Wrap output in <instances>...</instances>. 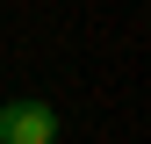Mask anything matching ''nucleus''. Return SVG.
<instances>
[{
    "label": "nucleus",
    "mask_w": 151,
    "mask_h": 144,
    "mask_svg": "<svg viewBox=\"0 0 151 144\" xmlns=\"http://www.w3.org/2000/svg\"><path fill=\"white\" fill-rule=\"evenodd\" d=\"M0 144H58V108L36 94L0 101Z\"/></svg>",
    "instance_id": "obj_1"
}]
</instances>
